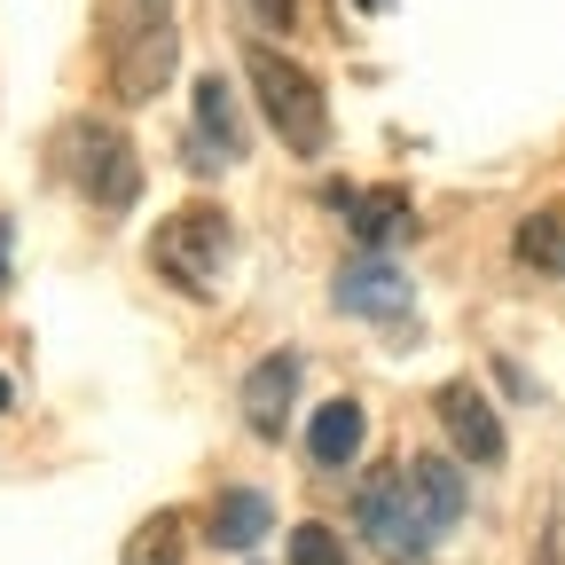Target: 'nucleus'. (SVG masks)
I'll use <instances>...</instances> for the list:
<instances>
[{
    "mask_svg": "<svg viewBox=\"0 0 565 565\" xmlns=\"http://www.w3.org/2000/svg\"><path fill=\"white\" fill-rule=\"evenodd\" d=\"M267 526H275V511H267V494H252V487L212 503V542H221V550H252Z\"/></svg>",
    "mask_w": 565,
    "mask_h": 565,
    "instance_id": "nucleus-13",
    "label": "nucleus"
},
{
    "mask_svg": "<svg viewBox=\"0 0 565 565\" xmlns=\"http://www.w3.org/2000/svg\"><path fill=\"white\" fill-rule=\"evenodd\" d=\"M408 236V196L401 189H370V196H353V244L362 252H385Z\"/></svg>",
    "mask_w": 565,
    "mask_h": 565,
    "instance_id": "nucleus-12",
    "label": "nucleus"
},
{
    "mask_svg": "<svg viewBox=\"0 0 565 565\" xmlns=\"http://www.w3.org/2000/svg\"><path fill=\"white\" fill-rule=\"evenodd\" d=\"M511 252H519V267H534V275H565V212H534V221H519Z\"/></svg>",
    "mask_w": 565,
    "mask_h": 565,
    "instance_id": "nucleus-14",
    "label": "nucleus"
},
{
    "mask_svg": "<svg viewBox=\"0 0 565 565\" xmlns=\"http://www.w3.org/2000/svg\"><path fill=\"white\" fill-rule=\"evenodd\" d=\"M338 307L345 315H377V322H401L408 315V282L385 267V259H353L338 275Z\"/></svg>",
    "mask_w": 565,
    "mask_h": 565,
    "instance_id": "nucleus-9",
    "label": "nucleus"
},
{
    "mask_svg": "<svg viewBox=\"0 0 565 565\" xmlns=\"http://www.w3.org/2000/svg\"><path fill=\"white\" fill-rule=\"evenodd\" d=\"M244 71H252L259 118L275 126L282 150L322 158V150H330V103H322V87L307 79V71H299L291 55H275V47H244Z\"/></svg>",
    "mask_w": 565,
    "mask_h": 565,
    "instance_id": "nucleus-2",
    "label": "nucleus"
},
{
    "mask_svg": "<svg viewBox=\"0 0 565 565\" xmlns=\"http://www.w3.org/2000/svg\"><path fill=\"white\" fill-rule=\"evenodd\" d=\"M196 173L244 166V110L228 103V79H196V141H189Z\"/></svg>",
    "mask_w": 565,
    "mask_h": 565,
    "instance_id": "nucleus-7",
    "label": "nucleus"
},
{
    "mask_svg": "<svg viewBox=\"0 0 565 565\" xmlns=\"http://www.w3.org/2000/svg\"><path fill=\"white\" fill-rule=\"evenodd\" d=\"M63 173L95 212H126L141 196V158L110 118H71L63 126Z\"/></svg>",
    "mask_w": 565,
    "mask_h": 565,
    "instance_id": "nucleus-3",
    "label": "nucleus"
},
{
    "mask_svg": "<svg viewBox=\"0 0 565 565\" xmlns=\"http://www.w3.org/2000/svg\"><path fill=\"white\" fill-rule=\"evenodd\" d=\"M440 424H448V440L463 463H503V416H494V401L479 385H440Z\"/></svg>",
    "mask_w": 565,
    "mask_h": 565,
    "instance_id": "nucleus-6",
    "label": "nucleus"
},
{
    "mask_svg": "<svg viewBox=\"0 0 565 565\" xmlns=\"http://www.w3.org/2000/svg\"><path fill=\"white\" fill-rule=\"evenodd\" d=\"M282 557H291V565H345V542H338L330 526H315V519H307V526L291 534V550H282Z\"/></svg>",
    "mask_w": 565,
    "mask_h": 565,
    "instance_id": "nucleus-16",
    "label": "nucleus"
},
{
    "mask_svg": "<svg viewBox=\"0 0 565 565\" xmlns=\"http://www.w3.org/2000/svg\"><path fill=\"white\" fill-rule=\"evenodd\" d=\"M353 9H370V17H385V9H393V0H353Z\"/></svg>",
    "mask_w": 565,
    "mask_h": 565,
    "instance_id": "nucleus-19",
    "label": "nucleus"
},
{
    "mask_svg": "<svg viewBox=\"0 0 565 565\" xmlns=\"http://www.w3.org/2000/svg\"><path fill=\"white\" fill-rule=\"evenodd\" d=\"M307 456H315L322 471L353 463V456H362V408H353V401H330V408H315V424H307Z\"/></svg>",
    "mask_w": 565,
    "mask_h": 565,
    "instance_id": "nucleus-11",
    "label": "nucleus"
},
{
    "mask_svg": "<svg viewBox=\"0 0 565 565\" xmlns=\"http://www.w3.org/2000/svg\"><path fill=\"white\" fill-rule=\"evenodd\" d=\"M0 408H9V385H0Z\"/></svg>",
    "mask_w": 565,
    "mask_h": 565,
    "instance_id": "nucleus-20",
    "label": "nucleus"
},
{
    "mask_svg": "<svg viewBox=\"0 0 565 565\" xmlns=\"http://www.w3.org/2000/svg\"><path fill=\"white\" fill-rule=\"evenodd\" d=\"M181 63V32L166 0H118L110 9V87L118 103H150Z\"/></svg>",
    "mask_w": 565,
    "mask_h": 565,
    "instance_id": "nucleus-1",
    "label": "nucleus"
},
{
    "mask_svg": "<svg viewBox=\"0 0 565 565\" xmlns=\"http://www.w3.org/2000/svg\"><path fill=\"white\" fill-rule=\"evenodd\" d=\"M228 221L212 204H189V212H173V221L150 236V259H158V275H173L189 299H212V282H221V259H228Z\"/></svg>",
    "mask_w": 565,
    "mask_h": 565,
    "instance_id": "nucleus-4",
    "label": "nucleus"
},
{
    "mask_svg": "<svg viewBox=\"0 0 565 565\" xmlns=\"http://www.w3.org/2000/svg\"><path fill=\"white\" fill-rule=\"evenodd\" d=\"M353 526H362V542H377V557H393V565H424L433 542H440V526L416 511V494H408L401 471L370 479L362 494H353Z\"/></svg>",
    "mask_w": 565,
    "mask_h": 565,
    "instance_id": "nucleus-5",
    "label": "nucleus"
},
{
    "mask_svg": "<svg viewBox=\"0 0 565 565\" xmlns=\"http://www.w3.org/2000/svg\"><path fill=\"white\" fill-rule=\"evenodd\" d=\"M291 401H299V353H267V362L244 377V416H252V433H259V440H282Z\"/></svg>",
    "mask_w": 565,
    "mask_h": 565,
    "instance_id": "nucleus-8",
    "label": "nucleus"
},
{
    "mask_svg": "<svg viewBox=\"0 0 565 565\" xmlns=\"http://www.w3.org/2000/svg\"><path fill=\"white\" fill-rule=\"evenodd\" d=\"M401 479H408V494H416V511L433 519L440 534H448V526L463 519V494H471V487H463V471H456L448 456H416V463H401Z\"/></svg>",
    "mask_w": 565,
    "mask_h": 565,
    "instance_id": "nucleus-10",
    "label": "nucleus"
},
{
    "mask_svg": "<svg viewBox=\"0 0 565 565\" xmlns=\"http://www.w3.org/2000/svg\"><path fill=\"white\" fill-rule=\"evenodd\" d=\"M126 565H181V519H173V511L141 519L134 542H126Z\"/></svg>",
    "mask_w": 565,
    "mask_h": 565,
    "instance_id": "nucleus-15",
    "label": "nucleus"
},
{
    "mask_svg": "<svg viewBox=\"0 0 565 565\" xmlns=\"http://www.w3.org/2000/svg\"><path fill=\"white\" fill-rule=\"evenodd\" d=\"M0 291H9V221H0Z\"/></svg>",
    "mask_w": 565,
    "mask_h": 565,
    "instance_id": "nucleus-18",
    "label": "nucleus"
},
{
    "mask_svg": "<svg viewBox=\"0 0 565 565\" xmlns=\"http://www.w3.org/2000/svg\"><path fill=\"white\" fill-rule=\"evenodd\" d=\"M252 17H259L267 32H291V24H299V0H252Z\"/></svg>",
    "mask_w": 565,
    "mask_h": 565,
    "instance_id": "nucleus-17",
    "label": "nucleus"
}]
</instances>
